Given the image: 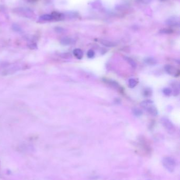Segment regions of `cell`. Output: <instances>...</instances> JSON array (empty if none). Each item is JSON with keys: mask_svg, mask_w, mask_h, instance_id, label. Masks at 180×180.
<instances>
[{"mask_svg": "<svg viewBox=\"0 0 180 180\" xmlns=\"http://www.w3.org/2000/svg\"><path fill=\"white\" fill-rule=\"evenodd\" d=\"M141 106L151 115L156 116L157 115V110L153 105V102L151 100H145L141 103Z\"/></svg>", "mask_w": 180, "mask_h": 180, "instance_id": "6da1fadb", "label": "cell"}, {"mask_svg": "<svg viewBox=\"0 0 180 180\" xmlns=\"http://www.w3.org/2000/svg\"><path fill=\"white\" fill-rule=\"evenodd\" d=\"M162 163L165 168L170 172H173L176 167V161L171 157H165L163 158Z\"/></svg>", "mask_w": 180, "mask_h": 180, "instance_id": "7a4b0ae2", "label": "cell"}, {"mask_svg": "<svg viewBox=\"0 0 180 180\" xmlns=\"http://www.w3.org/2000/svg\"><path fill=\"white\" fill-rule=\"evenodd\" d=\"M161 123L162 125L165 127V129L167 130L168 131L173 132L175 130V127L173 124L172 123L171 121L169 119L165 118V117H163V118L161 119Z\"/></svg>", "mask_w": 180, "mask_h": 180, "instance_id": "3957f363", "label": "cell"}, {"mask_svg": "<svg viewBox=\"0 0 180 180\" xmlns=\"http://www.w3.org/2000/svg\"><path fill=\"white\" fill-rule=\"evenodd\" d=\"M165 70L168 74L174 77H178L180 74L179 70L173 65H167L165 67Z\"/></svg>", "mask_w": 180, "mask_h": 180, "instance_id": "277c9868", "label": "cell"}, {"mask_svg": "<svg viewBox=\"0 0 180 180\" xmlns=\"http://www.w3.org/2000/svg\"><path fill=\"white\" fill-rule=\"evenodd\" d=\"M166 23L169 26H180V19L177 16H171L167 20Z\"/></svg>", "mask_w": 180, "mask_h": 180, "instance_id": "5b68a950", "label": "cell"}, {"mask_svg": "<svg viewBox=\"0 0 180 180\" xmlns=\"http://www.w3.org/2000/svg\"><path fill=\"white\" fill-rule=\"evenodd\" d=\"M51 15L52 16L53 20H56L57 21L62 20L64 18V14L57 12H53Z\"/></svg>", "mask_w": 180, "mask_h": 180, "instance_id": "8992f818", "label": "cell"}, {"mask_svg": "<svg viewBox=\"0 0 180 180\" xmlns=\"http://www.w3.org/2000/svg\"><path fill=\"white\" fill-rule=\"evenodd\" d=\"M73 42H74L73 39H71V38L67 37L62 38L60 41L61 44L62 45H68L72 44Z\"/></svg>", "mask_w": 180, "mask_h": 180, "instance_id": "52a82bcc", "label": "cell"}, {"mask_svg": "<svg viewBox=\"0 0 180 180\" xmlns=\"http://www.w3.org/2000/svg\"><path fill=\"white\" fill-rule=\"evenodd\" d=\"M144 62L146 64L150 65H154L157 63V61L153 57H148L144 59Z\"/></svg>", "mask_w": 180, "mask_h": 180, "instance_id": "ba28073f", "label": "cell"}, {"mask_svg": "<svg viewBox=\"0 0 180 180\" xmlns=\"http://www.w3.org/2000/svg\"><path fill=\"white\" fill-rule=\"evenodd\" d=\"M73 53L75 55V56L78 59H81L83 56V52L81 50L79 49V48H76L73 51Z\"/></svg>", "mask_w": 180, "mask_h": 180, "instance_id": "9c48e42d", "label": "cell"}, {"mask_svg": "<svg viewBox=\"0 0 180 180\" xmlns=\"http://www.w3.org/2000/svg\"><path fill=\"white\" fill-rule=\"evenodd\" d=\"M101 43L107 47H114L116 45V44L110 41H107V40H102L101 41Z\"/></svg>", "mask_w": 180, "mask_h": 180, "instance_id": "30bf717a", "label": "cell"}, {"mask_svg": "<svg viewBox=\"0 0 180 180\" xmlns=\"http://www.w3.org/2000/svg\"><path fill=\"white\" fill-rule=\"evenodd\" d=\"M40 19L42 21H51L53 20L52 16L50 14H44L41 15Z\"/></svg>", "mask_w": 180, "mask_h": 180, "instance_id": "8fae6325", "label": "cell"}, {"mask_svg": "<svg viewBox=\"0 0 180 180\" xmlns=\"http://www.w3.org/2000/svg\"><path fill=\"white\" fill-rule=\"evenodd\" d=\"M125 59L126 60V61L129 63L131 67H132L133 68H135L136 67V64L135 62V61L131 59V58L130 57H125Z\"/></svg>", "mask_w": 180, "mask_h": 180, "instance_id": "7c38bea8", "label": "cell"}, {"mask_svg": "<svg viewBox=\"0 0 180 180\" xmlns=\"http://www.w3.org/2000/svg\"><path fill=\"white\" fill-rule=\"evenodd\" d=\"M137 84V82L135 79H129V85L130 88H134V87H135Z\"/></svg>", "mask_w": 180, "mask_h": 180, "instance_id": "4fadbf2b", "label": "cell"}, {"mask_svg": "<svg viewBox=\"0 0 180 180\" xmlns=\"http://www.w3.org/2000/svg\"><path fill=\"white\" fill-rule=\"evenodd\" d=\"M152 91L150 89L146 88L144 90L143 95L145 97H149L152 95Z\"/></svg>", "mask_w": 180, "mask_h": 180, "instance_id": "5bb4252c", "label": "cell"}, {"mask_svg": "<svg viewBox=\"0 0 180 180\" xmlns=\"http://www.w3.org/2000/svg\"><path fill=\"white\" fill-rule=\"evenodd\" d=\"M107 81H108V83H109L110 85H111L112 86H113L114 88H115L117 89H120L119 85L117 82L114 81H112V80H108Z\"/></svg>", "mask_w": 180, "mask_h": 180, "instance_id": "9a60e30c", "label": "cell"}, {"mask_svg": "<svg viewBox=\"0 0 180 180\" xmlns=\"http://www.w3.org/2000/svg\"><path fill=\"white\" fill-rule=\"evenodd\" d=\"M12 27L13 30L15 31V32H20L22 31V29L21 28V27L19 25H18V24H13L12 26Z\"/></svg>", "mask_w": 180, "mask_h": 180, "instance_id": "2e32d148", "label": "cell"}, {"mask_svg": "<svg viewBox=\"0 0 180 180\" xmlns=\"http://www.w3.org/2000/svg\"><path fill=\"white\" fill-rule=\"evenodd\" d=\"M133 112L136 116H141L143 113L142 111L140 109L137 108L133 109Z\"/></svg>", "mask_w": 180, "mask_h": 180, "instance_id": "e0dca14e", "label": "cell"}, {"mask_svg": "<svg viewBox=\"0 0 180 180\" xmlns=\"http://www.w3.org/2000/svg\"><path fill=\"white\" fill-rule=\"evenodd\" d=\"M54 29L55 31L58 33H62L64 32V29L61 27H56Z\"/></svg>", "mask_w": 180, "mask_h": 180, "instance_id": "ac0fdd59", "label": "cell"}, {"mask_svg": "<svg viewBox=\"0 0 180 180\" xmlns=\"http://www.w3.org/2000/svg\"><path fill=\"white\" fill-rule=\"evenodd\" d=\"M160 32L161 33H162V34H170L171 33H172V31L169 30V29H163V30H161Z\"/></svg>", "mask_w": 180, "mask_h": 180, "instance_id": "d6986e66", "label": "cell"}, {"mask_svg": "<svg viewBox=\"0 0 180 180\" xmlns=\"http://www.w3.org/2000/svg\"><path fill=\"white\" fill-rule=\"evenodd\" d=\"M163 92L164 94L166 95H169L171 94V90L169 88H165L163 90Z\"/></svg>", "mask_w": 180, "mask_h": 180, "instance_id": "ffe728a7", "label": "cell"}, {"mask_svg": "<svg viewBox=\"0 0 180 180\" xmlns=\"http://www.w3.org/2000/svg\"><path fill=\"white\" fill-rule=\"evenodd\" d=\"M95 55V52L92 50H89L87 52V56L89 58H92Z\"/></svg>", "mask_w": 180, "mask_h": 180, "instance_id": "44dd1931", "label": "cell"}, {"mask_svg": "<svg viewBox=\"0 0 180 180\" xmlns=\"http://www.w3.org/2000/svg\"><path fill=\"white\" fill-rule=\"evenodd\" d=\"M138 1L141 3H143V4H148L151 2L152 0H138Z\"/></svg>", "mask_w": 180, "mask_h": 180, "instance_id": "7402d4cb", "label": "cell"}, {"mask_svg": "<svg viewBox=\"0 0 180 180\" xmlns=\"http://www.w3.org/2000/svg\"><path fill=\"white\" fill-rule=\"evenodd\" d=\"M29 47L30 48H35V47H37V45L35 43H32V44H30V45H29Z\"/></svg>", "mask_w": 180, "mask_h": 180, "instance_id": "603a6c76", "label": "cell"}]
</instances>
